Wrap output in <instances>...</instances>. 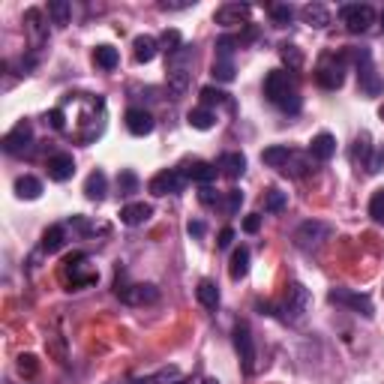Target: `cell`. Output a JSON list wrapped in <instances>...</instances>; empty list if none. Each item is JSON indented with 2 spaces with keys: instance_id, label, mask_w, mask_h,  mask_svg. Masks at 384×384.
Segmentation results:
<instances>
[{
  "instance_id": "obj_1",
  "label": "cell",
  "mask_w": 384,
  "mask_h": 384,
  "mask_svg": "<svg viewBox=\"0 0 384 384\" xmlns=\"http://www.w3.org/2000/svg\"><path fill=\"white\" fill-rule=\"evenodd\" d=\"M264 96L271 99L273 105H280L285 114H297L301 111V93H297L291 75L285 70H271L264 75Z\"/></svg>"
},
{
  "instance_id": "obj_2",
  "label": "cell",
  "mask_w": 384,
  "mask_h": 384,
  "mask_svg": "<svg viewBox=\"0 0 384 384\" xmlns=\"http://www.w3.org/2000/svg\"><path fill=\"white\" fill-rule=\"evenodd\" d=\"M310 306H312L310 288H306L303 282H288L282 301H280V306H276V315L288 324H301L306 319V312H310Z\"/></svg>"
},
{
  "instance_id": "obj_3",
  "label": "cell",
  "mask_w": 384,
  "mask_h": 384,
  "mask_svg": "<svg viewBox=\"0 0 384 384\" xmlns=\"http://www.w3.org/2000/svg\"><path fill=\"white\" fill-rule=\"evenodd\" d=\"M330 237H333V225L321 223V219H306V223H301L294 228L291 240H294V246L301 249V253H319Z\"/></svg>"
},
{
  "instance_id": "obj_4",
  "label": "cell",
  "mask_w": 384,
  "mask_h": 384,
  "mask_svg": "<svg viewBox=\"0 0 384 384\" xmlns=\"http://www.w3.org/2000/svg\"><path fill=\"white\" fill-rule=\"evenodd\" d=\"M354 63H358V81H360V90L367 96H378L384 90V81L376 75V66H372V54L369 48H354L351 51Z\"/></svg>"
},
{
  "instance_id": "obj_5",
  "label": "cell",
  "mask_w": 384,
  "mask_h": 384,
  "mask_svg": "<svg viewBox=\"0 0 384 384\" xmlns=\"http://www.w3.org/2000/svg\"><path fill=\"white\" fill-rule=\"evenodd\" d=\"M339 22L345 24L349 33H367L376 24V9L369 3H345L339 9Z\"/></svg>"
},
{
  "instance_id": "obj_6",
  "label": "cell",
  "mask_w": 384,
  "mask_h": 384,
  "mask_svg": "<svg viewBox=\"0 0 384 384\" xmlns=\"http://www.w3.org/2000/svg\"><path fill=\"white\" fill-rule=\"evenodd\" d=\"M315 81L321 84L324 90H339L345 81V54H324L319 70H315Z\"/></svg>"
},
{
  "instance_id": "obj_7",
  "label": "cell",
  "mask_w": 384,
  "mask_h": 384,
  "mask_svg": "<svg viewBox=\"0 0 384 384\" xmlns=\"http://www.w3.org/2000/svg\"><path fill=\"white\" fill-rule=\"evenodd\" d=\"M84 262H88V255H84V253H72L63 262V280H66V285H70V291H79V288H88V285L99 282V273H96V271L81 273Z\"/></svg>"
},
{
  "instance_id": "obj_8",
  "label": "cell",
  "mask_w": 384,
  "mask_h": 384,
  "mask_svg": "<svg viewBox=\"0 0 384 384\" xmlns=\"http://www.w3.org/2000/svg\"><path fill=\"white\" fill-rule=\"evenodd\" d=\"M328 301L336 303V306H345V310H354L360 312L363 319H372V301L369 294H360V291H351V288H330L328 291Z\"/></svg>"
},
{
  "instance_id": "obj_9",
  "label": "cell",
  "mask_w": 384,
  "mask_h": 384,
  "mask_svg": "<svg viewBox=\"0 0 384 384\" xmlns=\"http://www.w3.org/2000/svg\"><path fill=\"white\" fill-rule=\"evenodd\" d=\"M186 180L189 177L180 168H166V171H159V175L150 177L147 189L153 192V195H177V192L186 189Z\"/></svg>"
},
{
  "instance_id": "obj_10",
  "label": "cell",
  "mask_w": 384,
  "mask_h": 384,
  "mask_svg": "<svg viewBox=\"0 0 384 384\" xmlns=\"http://www.w3.org/2000/svg\"><path fill=\"white\" fill-rule=\"evenodd\" d=\"M234 349L240 354V363H243V372L253 376L255 372V336H253V330H249L246 321L234 324Z\"/></svg>"
},
{
  "instance_id": "obj_11",
  "label": "cell",
  "mask_w": 384,
  "mask_h": 384,
  "mask_svg": "<svg viewBox=\"0 0 384 384\" xmlns=\"http://www.w3.org/2000/svg\"><path fill=\"white\" fill-rule=\"evenodd\" d=\"M118 297L123 303H129V306H144V303H153V301H159V288L157 285H150V282H136V285H120L118 282Z\"/></svg>"
},
{
  "instance_id": "obj_12",
  "label": "cell",
  "mask_w": 384,
  "mask_h": 384,
  "mask_svg": "<svg viewBox=\"0 0 384 384\" xmlns=\"http://www.w3.org/2000/svg\"><path fill=\"white\" fill-rule=\"evenodd\" d=\"M31 144H33V127L27 120L15 123V127L3 136V150L13 153V157H22V153H27V150H31Z\"/></svg>"
},
{
  "instance_id": "obj_13",
  "label": "cell",
  "mask_w": 384,
  "mask_h": 384,
  "mask_svg": "<svg viewBox=\"0 0 384 384\" xmlns=\"http://www.w3.org/2000/svg\"><path fill=\"white\" fill-rule=\"evenodd\" d=\"M249 15H253V6L249 3H223L214 13V22L223 27H234V24H246Z\"/></svg>"
},
{
  "instance_id": "obj_14",
  "label": "cell",
  "mask_w": 384,
  "mask_h": 384,
  "mask_svg": "<svg viewBox=\"0 0 384 384\" xmlns=\"http://www.w3.org/2000/svg\"><path fill=\"white\" fill-rule=\"evenodd\" d=\"M123 120H127V129L132 132V136H138V138L150 136L153 127H157V123H153V114H150V111H144V109H129Z\"/></svg>"
},
{
  "instance_id": "obj_15",
  "label": "cell",
  "mask_w": 384,
  "mask_h": 384,
  "mask_svg": "<svg viewBox=\"0 0 384 384\" xmlns=\"http://www.w3.org/2000/svg\"><path fill=\"white\" fill-rule=\"evenodd\" d=\"M75 175V159L72 153H54L51 159H48V177L57 180V184H63V180H70Z\"/></svg>"
},
{
  "instance_id": "obj_16",
  "label": "cell",
  "mask_w": 384,
  "mask_h": 384,
  "mask_svg": "<svg viewBox=\"0 0 384 384\" xmlns=\"http://www.w3.org/2000/svg\"><path fill=\"white\" fill-rule=\"evenodd\" d=\"M351 162L358 168H367L369 171V166H372V138H369V132H360V136L354 138V144H351Z\"/></svg>"
},
{
  "instance_id": "obj_17",
  "label": "cell",
  "mask_w": 384,
  "mask_h": 384,
  "mask_svg": "<svg viewBox=\"0 0 384 384\" xmlns=\"http://www.w3.org/2000/svg\"><path fill=\"white\" fill-rule=\"evenodd\" d=\"M150 216H153V207H150V205H144V201H136V205L120 207V223H123V225H129V228L144 225Z\"/></svg>"
},
{
  "instance_id": "obj_18",
  "label": "cell",
  "mask_w": 384,
  "mask_h": 384,
  "mask_svg": "<svg viewBox=\"0 0 384 384\" xmlns=\"http://www.w3.org/2000/svg\"><path fill=\"white\" fill-rule=\"evenodd\" d=\"M216 168L223 171L228 180H237L246 171V157H243V153H237V150L223 153V157H219V162H216Z\"/></svg>"
},
{
  "instance_id": "obj_19",
  "label": "cell",
  "mask_w": 384,
  "mask_h": 384,
  "mask_svg": "<svg viewBox=\"0 0 384 384\" xmlns=\"http://www.w3.org/2000/svg\"><path fill=\"white\" fill-rule=\"evenodd\" d=\"M301 18H303V24L315 27V31H324V27L330 24V13H328V6H324V3H306V6H301Z\"/></svg>"
},
{
  "instance_id": "obj_20",
  "label": "cell",
  "mask_w": 384,
  "mask_h": 384,
  "mask_svg": "<svg viewBox=\"0 0 384 384\" xmlns=\"http://www.w3.org/2000/svg\"><path fill=\"white\" fill-rule=\"evenodd\" d=\"M333 153H336V138L330 136V132H319V136L310 141V157H312V159L328 162Z\"/></svg>"
},
{
  "instance_id": "obj_21",
  "label": "cell",
  "mask_w": 384,
  "mask_h": 384,
  "mask_svg": "<svg viewBox=\"0 0 384 384\" xmlns=\"http://www.w3.org/2000/svg\"><path fill=\"white\" fill-rule=\"evenodd\" d=\"M184 175H186L189 180H195V184H201V186H210V180H216L219 168L214 166V162H201V159H195L192 166H186Z\"/></svg>"
},
{
  "instance_id": "obj_22",
  "label": "cell",
  "mask_w": 384,
  "mask_h": 384,
  "mask_svg": "<svg viewBox=\"0 0 384 384\" xmlns=\"http://www.w3.org/2000/svg\"><path fill=\"white\" fill-rule=\"evenodd\" d=\"M291 147L288 144H271V147H264V153H262V162L267 168H285L288 166V159H291Z\"/></svg>"
},
{
  "instance_id": "obj_23",
  "label": "cell",
  "mask_w": 384,
  "mask_h": 384,
  "mask_svg": "<svg viewBox=\"0 0 384 384\" xmlns=\"http://www.w3.org/2000/svg\"><path fill=\"white\" fill-rule=\"evenodd\" d=\"M24 27H27V33H31L33 45H42L45 42L48 27L42 24V9H27V13H24Z\"/></svg>"
},
{
  "instance_id": "obj_24",
  "label": "cell",
  "mask_w": 384,
  "mask_h": 384,
  "mask_svg": "<svg viewBox=\"0 0 384 384\" xmlns=\"http://www.w3.org/2000/svg\"><path fill=\"white\" fill-rule=\"evenodd\" d=\"M15 195L24 198V201L40 198V195H42V180L33 177V175H22V177L15 180Z\"/></svg>"
},
{
  "instance_id": "obj_25",
  "label": "cell",
  "mask_w": 384,
  "mask_h": 384,
  "mask_svg": "<svg viewBox=\"0 0 384 384\" xmlns=\"http://www.w3.org/2000/svg\"><path fill=\"white\" fill-rule=\"evenodd\" d=\"M105 192H109V177H105L102 171H90L88 180H84V195L90 201H102Z\"/></svg>"
},
{
  "instance_id": "obj_26",
  "label": "cell",
  "mask_w": 384,
  "mask_h": 384,
  "mask_svg": "<svg viewBox=\"0 0 384 384\" xmlns=\"http://www.w3.org/2000/svg\"><path fill=\"white\" fill-rule=\"evenodd\" d=\"M63 243H66V225H48L45 232H42V253H57V249H63Z\"/></svg>"
},
{
  "instance_id": "obj_27",
  "label": "cell",
  "mask_w": 384,
  "mask_h": 384,
  "mask_svg": "<svg viewBox=\"0 0 384 384\" xmlns=\"http://www.w3.org/2000/svg\"><path fill=\"white\" fill-rule=\"evenodd\" d=\"M132 48H136V61L138 63H150L153 57H157V51H159V42L153 40V36H136V42H132Z\"/></svg>"
},
{
  "instance_id": "obj_28",
  "label": "cell",
  "mask_w": 384,
  "mask_h": 384,
  "mask_svg": "<svg viewBox=\"0 0 384 384\" xmlns=\"http://www.w3.org/2000/svg\"><path fill=\"white\" fill-rule=\"evenodd\" d=\"M93 63L99 66V70L111 72L114 66L120 63V54H118V48H111V45H96V48H93Z\"/></svg>"
},
{
  "instance_id": "obj_29",
  "label": "cell",
  "mask_w": 384,
  "mask_h": 384,
  "mask_svg": "<svg viewBox=\"0 0 384 384\" xmlns=\"http://www.w3.org/2000/svg\"><path fill=\"white\" fill-rule=\"evenodd\" d=\"M280 61L288 66V72H297V70H303V61H306V57H303V51H301V48H297L294 42H282V45H280Z\"/></svg>"
},
{
  "instance_id": "obj_30",
  "label": "cell",
  "mask_w": 384,
  "mask_h": 384,
  "mask_svg": "<svg viewBox=\"0 0 384 384\" xmlns=\"http://www.w3.org/2000/svg\"><path fill=\"white\" fill-rule=\"evenodd\" d=\"M195 297H198V303L205 306V310H216V306H219V288H216V282L201 280L198 288H195Z\"/></svg>"
},
{
  "instance_id": "obj_31",
  "label": "cell",
  "mask_w": 384,
  "mask_h": 384,
  "mask_svg": "<svg viewBox=\"0 0 384 384\" xmlns=\"http://www.w3.org/2000/svg\"><path fill=\"white\" fill-rule=\"evenodd\" d=\"M186 120H189L192 129H201V132H207V129L216 127V114L210 111V109H192L186 114Z\"/></svg>"
},
{
  "instance_id": "obj_32",
  "label": "cell",
  "mask_w": 384,
  "mask_h": 384,
  "mask_svg": "<svg viewBox=\"0 0 384 384\" xmlns=\"http://www.w3.org/2000/svg\"><path fill=\"white\" fill-rule=\"evenodd\" d=\"M246 273H249V249L246 246H237L234 253H232V280L240 282Z\"/></svg>"
},
{
  "instance_id": "obj_33",
  "label": "cell",
  "mask_w": 384,
  "mask_h": 384,
  "mask_svg": "<svg viewBox=\"0 0 384 384\" xmlns=\"http://www.w3.org/2000/svg\"><path fill=\"white\" fill-rule=\"evenodd\" d=\"M48 18H51L57 27H66L72 18V6L66 3V0H51V3H48Z\"/></svg>"
},
{
  "instance_id": "obj_34",
  "label": "cell",
  "mask_w": 384,
  "mask_h": 384,
  "mask_svg": "<svg viewBox=\"0 0 384 384\" xmlns=\"http://www.w3.org/2000/svg\"><path fill=\"white\" fill-rule=\"evenodd\" d=\"M285 205H288V195L280 192V189H271L264 195V210H267V214H282Z\"/></svg>"
},
{
  "instance_id": "obj_35",
  "label": "cell",
  "mask_w": 384,
  "mask_h": 384,
  "mask_svg": "<svg viewBox=\"0 0 384 384\" xmlns=\"http://www.w3.org/2000/svg\"><path fill=\"white\" fill-rule=\"evenodd\" d=\"M214 79L232 81L234 79V61H228V57H214Z\"/></svg>"
},
{
  "instance_id": "obj_36",
  "label": "cell",
  "mask_w": 384,
  "mask_h": 384,
  "mask_svg": "<svg viewBox=\"0 0 384 384\" xmlns=\"http://www.w3.org/2000/svg\"><path fill=\"white\" fill-rule=\"evenodd\" d=\"M271 18H273V24H276V27L291 24V18H294V6H291V3H273V6H271Z\"/></svg>"
},
{
  "instance_id": "obj_37",
  "label": "cell",
  "mask_w": 384,
  "mask_h": 384,
  "mask_svg": "<svg viewBox=\"0 0 384 384\" xmlns=\"http://www.w3.org/2000/svg\"><path fill=\"white\" fill-rule=\"evenodd\" d=\"M369 216H372V223L384 225V186L372 192V198H369Z\"/></svg>"
},
{
  "instance_id": "obj_38",
  "label": "cell",
  "mask_w": 384,
  "mask_h": 384,
  "mask_svg": "<svg viewBox=\"0 0 384 384\" xmlns=\"http://www.w3.org/2000/svg\"><path fill=\"white\" fill-rule=\"evenodd\" d=\"M118 189H120V195H132V192H138V177H136V171H120L118 175Z\"/></svg>"
},
{
  "instance_id": "obj_39",
  "label": "cell",
  "mask_w": 384,
  "mask_h": 384,
  "mask_svg": "<svg viewBox=\"0 0 384 384\" xmlns=\"http://www.w3.org/2000/svg\"><path fill=\"white\" fill-rule=\"evenodd\" d=\"M45 345H48V351L57 358V363H66V339L61 333H51V336H45Z\"/></svg>"
},
{
  "instance_id": "obj_40",
  "label": "cell",
  "mask_w": 384,
  "mask_h": 384,
  "mask_svg": "<svg viewBox=\"0 0 384 384\" xmlns=\"http://www.w3.org/2000/svg\"><path fill=\"white\" fill-rule=\"evenodd\" d=\"M198 96H201V102H205V109L207 105H223V102H228V93L225 90H219V88H201L198 90Z\"/></svg>"
},
{
  "instance_id": "obj_41",
  "label": "cell",
  "mask_w": 384,
  "mask_h": 384,
  "mask_svg": "<svg viewBox=\"0 0 384 384\" xmlns=\"http://www.w3.org/2000/svg\"><path fill=\"white\" fill-rule=\"evenodd\" d=\"M306 171H312V168H310V159H306V157H297V153H291V159H288V166L282 168V175H294V177H301V175H306Z\"/></svg>"
},
{
  "instance_id": "obj_42",
  "label": "cell",
  "mask_w": 384,
  "mask_h": 384,
  "mask_svg": "<svg viewBox=\"0 0 384 384\" xmlns=\"http://www.w3.org/2000/svg\"><path fill=\"white\" fill-rule=\"evenodd\" d=\"M159 45H162V51H166L168 57H171V54H177L180 48H184V42H180V33H177V31H166V33H162Z\"/></svg>"
},
{
  "instance_id": "obj_43",
  "label": "cell",
  "mask_w": 384,
  "mask_h": 384,
  "mask_svg": "<svg viewBox=\"0 0 384 384\" xmlns=\"http://www.w3.org/2000/svg\"><path fill=\"white\" fill-rule=\"evenodd\" d=\"M18 372H22L24 378H33L36 372H40V360H36L33 354H22V358H18Z\"/></svg>"
},
{
  "instance_id": "obj_44",
  "label": "cell",
  "mask_w": 384,
  "mask_h": 384,
  "mask_svg": "<svg viewBox=\"0 0 384 384\" xmlns=\"http://www.w3.org/2000/svg\"><path fill=\"white\" fill-rule=\"evenodd\" d=\"M240 205H243V192H240V189H232V192L225 195V214H237Z\"/></svg>"
},
{
  "instance_id": "obj_45",
  "label": "cell",
  "mask_w": 384,
  "mask_h": 384,
  "mask_svg": "<svg viewBox=\"0 0 384 384\" xmlns=\"http://www.w3.org/2000/svg\"><path fill=\"white\" fill-rule=\"evenodd\" d=\"M198 201L205 207H214V205H219V192L214 189V186H201L198 189Z\"/></svg>"
},
{
  "instance_id": "obj_46",
  "label": "cell",
  "mask_w": 384,
  "mask_h": 384,
  "mask_svg": "<svg viewBox=\"0 0 384 384\" xmlns=\"http://www.w3.org/2000/svg\"><path fill=\"white\" fill-rule=\"evenodd\" d=\"M45 123H48L51 129H63V111H61V109H51V111L45 114Z\"/></svg>"
},
{
  "instance_id": "obj_47",
  "label": "cell",
  "mask_w": 384,
  "mask_h": 384,
  "mask_svg": "<svg viewBox=\"0 0 384 384\" xmlns=\"http://www.w3.org/2000/svg\"><path fill=\"white\" fill-rule=\"evenodd\" d=\"M258 228H262V216H258V214H249V216L243 219V232H246V234H255Z\"/></svg>"
},
{
  "instance_id": "obj_48",
  "label": "cell",
  "mask_w": 384,
  "mask_h": 384,
  "mask_svg": "<svg viewBox=\"0 0 384 384\" xmlns=\"http://www.w3.org/2000/svg\"><path fill=\"white\" fill-rule=\"evenodd\" d=\"M186 232H189V237H205V232H207V225H205V223H201V219H189Z\"/></svg>"
},
{
  "instance_id": "obj_49",
  "label": "cell",
  "mask_w": 384,
  "mask_h": 384,
  "mask_svg": "<svg viewBox=\"0 0 384 384\" xmlns=\"http://www.w3.org/2000/svg\"><path fill=\"white\" fill-rule=\"evenodd\" d=\"M189 6H195V0H184V3H168V0H162L159 3L162 13H175V9H189Z\"/></svg>"
},
{
  "instance_id": "obj_50",
  "label": "cell",
  "mask_w": 384,
  "mask_h": 384,
  "mask_svg": "<svg viewBox=\"0 0 384 384\" xmlns=\"http://www.w3.org/2000/svg\"><path fill=\"white\" fill-rule=\"evenodd\" d=\"M232 240H234V228H223V232H219L216 246L219 249H228V246H232Z\"/></svg>"
},
{
  "instance_id": "obj_51",
  "label": "cell",
  "mask_w": 384,
  "mask_h": 384,
  "mask_svg": "<svg viewBox=\"0 0 384 384\" xmlns=\"http://www.w3.org/2000/svg\"><path fill=\"white\" fill-rule=\"evenodd\" d=\"M384 168V147L376 153V157H372V166H369V175H376V171H381Z\"/></svg>"
},
{
  "instance_id": "obj_52",
  "label": "cell",
  "mask_w": 384,
  "mask_h": 384,
  "mask_svg": "<svg viewBox=\"0 0 384 384\" xmlns=\"http://www.w3.org/2000/svg\"><path fill=\"white\" fill-rule=\"evenodd\" d=\"M201 384H219L216 378H205V381H201Z\"/></svg>"
},
{
  "instance_id": "obj_53",
  "label": "cell",
  "mask_w": 384,
  "mask_h": 384,
  "mask_svg": "<svg viewBox=\"0 0 384 384\" xmlns=\"http://www.w3.org/2000/svg\"><path fill=\"white\" fill-rule=\"evenodd\" d=\"M378 118H381V120H384V105H381V109H378Z\"/></svg>"
},
{
  "instance_id": "obj_54",
  "label": "cell",
  "mask_w": 384,
  "mask_h": 384,
  "mask_svg": "<svg viewBox=\"0 0 384 384\" xmlns=\"http://www.w3.org/2000/svg\"><path fill=\"white\" fill-rule=\"evenodd\" d=\"M9 384H13V381H9Z\"/></svg>"
}]
</instances>
